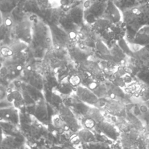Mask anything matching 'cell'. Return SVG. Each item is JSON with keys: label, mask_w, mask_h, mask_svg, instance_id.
I'll use <instances>...</instances> for the list:
<instances>
[{"label": "cell", "mask_w": 149, "mask_h": 149, "mask_svg": "<svg viewBox=\"0 0 149 149\" xmlns=\"http://www.w3.org/2000/svg\"><path fill=\"white\" fill-rule=\"evenodd\" d=\"M123 17L126 25L138 31L142 27L149 25V5L134 6L127 10Z\"/></svg>", "instance_id": "6da1fadb"}, {"label": "cell", "mask_w": 149, "mask_h": 149, "mask_svg": "<svg viewBox=\"0 0 149 149\" xmlns=\"http://www.w3.org/2000/svg\"><path fill=\"white\" fill-rule=\"evenodd\" d=\"M59 114L70 130L77 132L80 129L78 120L69 107L61 104L59 108Z\"/></svg>", "instance_id": "7a4b0ae2"}, {"label": "cell", "mask_w": 149, "mask_h": 149, "mask_svg": "<svg viewBox=\"0 0 149 149\" xmlns=\"http://www.w3.org/2000/svg\"><path fill=\"white\" fill-rule=\"evenodd\" d=\"M76 95L79 101L90 105L96 104L98 101V96L91 89L83 86H78L75 90Z\"/></svg>", "instance_id": "3957f363"}, {"label": "cell", "mask_w": 149, "mask_h": 149, "mask_svg": "<svg viewBox=\"0 0 149 149\" xmlns=\"http://www.w3.org/2000/svg\"><path fill=\"white\" fill-rule=\"evenodd\" d=\"M16 34L19 40L29 44L33 37V33L30 22L23 20L20 22L16 26Z\"/></svg>", "instance_id": "277c9868"}, {"label": "cell", "mask_w": 149, "mask_h": 149, "mask_svg": "<svg viewBox=\"0 0 149 149\" xmlns=\"http://www.w3.org/2000/svg\"><path fill=\"white\" fill-rule=\"evenodd\" d=\"M32 114L39 122L42 123H45L48 120V106L43 98H41L35 102L32 109Z\"/></svg>", "instance_id": "5b68a950"}, {"label": "cell", "mask_w": 149, "mask_h": 149, "mask_svg": "<svg viewBox=\"0 0 149 149\" xmlns=\"http://www.w3.org/2000/svg\"><path fill=\"white\" fill-rule=\"evenodd\" d=\"M1 119L14 125L19 123V109L17 108L10 106L1 108Z\"/></svg>", "instance_id": "8992f818"}, {"label": "cell", "mask_w": 149, "mask_h": 149, "mask_svg": "<svg viewBox=\"0 0 149 149\" xmlns=\"http://www.w3.org/2000/svg\"><path fill=\"white\" fill-rule=\"evenodd\" d=\"M33 36L36 42L42 47H47L51 41V38L48 36L47 29L41 24L36 26Z\"/></svg>", "instance_id": "52a82bcc"}, {"label": "cell", "mask_w": 149, "mask_h": 149, "mask_svg": "<svg viewBox=\"0 0 149 149\" xmlns=\"http://www.w3.org/2000/svg\"><path fill=\"white\" fill-rule=\"evenodd\" d=\"M98 130L103 135L112 140H116L119 137V132L117 129L111 123L102 121L97 125Z\"/></svg>", "instance_id": "ba28073f"}, {"label": "cell", "mask_w": 149, "mask_h": 149, "mask_svg": "<svg viewBox=\"0 0 149 149\" xmlns=\"http://www.w3.org/2000/svg\"><path fill=\"white\" fill-rule=\"evenodd\" d=\"M24 78L27 84L40 91L42 90L44 81L42 76L38 73L32 70H28L24 74Z\"/></svg>", "instance_id": "9c48e42d"}, {"label": "cell", "mask_w": 149, "mask_h": 149, "mask_svg": "<svg viewBox=\"0 0 149 149\" xmlns=\"http://www.w3.org/2000/svg\"><path fill=\"white\" fill-rule=\"evenodd\" d=\"M6 100L12 106L19 109L24 107L25 101L23 95L17 90H13L8 93L6 95Z\"/></svg>", "instance_id": "30bf717a"}, {"label": "cell", "mask_w": 149, "mask_h": 149, "mask_svg": "<svg viewBox=\"0 0 149 149\" xmlns=\"http://www.w3.org/2000/svg\"><path fill=\"white\" fill-rule=\"evenodd\" d=\"M108 13L109 20L112 23L117 24L121 21L122 14L119 9L112 2H109L108 5Z\"/></svg>", "instance_id": "8fae6325"}, {"label": "cell", "mask_w": 149, "mask_h": 149, "mask_svg": "<svg viewBox=\"0 0 149 149\" xmlns=\"http://www.w3.org/2000/svg\"><path fill=\"white\" fill-rule=\"evenodd\" d=\"M76 135L80 140L84 143H92L95 140L94 134L91 130H90L89 129L87 128L80 129L77 132Z\"/></svg>", "instance_id": "7c38bea8"}, {"label": "cell", "mask_w": 149, "mask_h": 149, "mask_svg": "<svg viewBox=\"0 0 149 149\" xmlns=\"http://www.w3.org/2000/svg\"><path fill=\"white\" fill-rule=\"evenodd\" d=\"M69 17L74 24L80 25L84 19V15L81 9L76 8L71 10Z\"/></svg>", "instance_id": "4fadbf2b"}, {"label": "cell", "mask_w": 149, "mask_h": 149, "mask_svg": "<svg viewBox=\"0 0 149 149\" xmlns=\"http://www.w3.org/2000/svg\"><path fill=\"white\" fill-rule=\"evenodd\" d=\"M84 115H86V117H88L94 120L97 124L104 121L103 115L98 109L94 107H88Z\"/></svg>", "instance_id": "5bb4252c"}, {"label": "cell", "mask_w": 149, "mask_h": 149, "mask_svg": "<svg viewBox=\"0 0 149 149\" xmlns=\"http://www.w3.org/2000/svg\"><path fill=\"white\" fill-rule=\"evenodd\" d=\"M71 55L76 62L79 63L84 62L87 58L86 52L83 49L77 47L73 48L71 51Z\"/></svg>", "instance_id": "9a60e30c"}, {"label": "cell", "mask_w": 149, "mask_h": 149, "mask_svg": "<svg viewBox=\"0 0 149 149\" xmlns=\"http://www.w3.org/2000/svg\"><path fill=\"white\" fill-rule=\"evenodd\" d=\"M52 126L58 130H63L66 131L69 130L68 127L66 126V123L62 119L59 114L55 115L52 116Z\"/></svg>", "instance_id": "2e32d148"}, {"label": "cell", "mask_w": 149, "mask_h": 149, "mask_svg": "<svg viewBox=\"0 0 149 149\" xmlns=\"http://www.w3.org/2000/svg\"><path fill=\"white\" fill-rule=\"evenodd\" d=\"M73 86L71 85L68 80V77H65L62 79L60 83L58 85V88L59 91L63 94H69L72 91Z\"/></svg>", "instance_id": "e0dca14e"}, {"label": "cell", "mask_w": 149, "mask_h": 149, "mask_svg": "<svg viewBox=\"0 0 149 149\" xmlns=\"http://www.w3.org/2000/svg\"><path fill=\"white\" fill-rule=\"evenodd\" d=\"M27 44H28L19 40V41L15 42L9 47H10L14 54L16 53L24 52L27 46Z\"/></svg>", "instance_id": "ac0fdd59"}, {"label": "cell", "mask_w": 149, "mask_h": 149, "mask_svg": "<svg viewBox=\"0 0 149 149\" xmlns=\"http://www.w3.org/2000/svg\"><path fill=\"white\" fill-rule=\"evenodd\" d=\"M96 47L98 51L100 53L101 55H102L104 57H107L108 59L111 58L110 50L102 41H97L96 44Z\"/></svg>", "instance_id": "d6986e66"}, {"label": "cell", "mask_w": 149, "mask_h": 149, "mask_svg": "<svg viewBox=\"0 0 149 149\" xmlns=\"http://www.w3.org/2000/svg\"><path fill=\"white\" fill-rule=\"evenodd\" d=\"M69 81L73 87H77L81 83V78L80 76L73 74L68 77Z\"/></svg>", "instance_id": "ffe728a7"}, {"label": "cell", "mask_w": 149, "mask_h": 149, "mask_svg": "<svg viewBox=\"0 0 149 149\" xmlns=\"http://www.w3.org/2000/svg\"><path fill=\"white\" fill-rule=\"evenodd\" d=\"M83 123L85 127L89 129L94 127L95 126V125H97V123H96V122L94 120H93V119L88 118V117H86V118L84 120Z\"/></svg>", "instance_id": "44dd1931"}, {"label": "cell", "mask_w": 149, "mask_h": 149, "mask_svg": "<svg viewBox=\"0 0 149 149\" xmlns=\"http://www.w3.org/2000/svg\"><path fill=\"white\" fill-rule=\"evenodd\" d=\"M1 54L6 58L12 56L13 53L9 46H4L1 48Z\"/></svg>", "instance_id": "7402d4cb"}, {"label": "cell", "mask_w": 149, "mask_h": 149, "mask_svg": "<svg viewBox=\"0 0 149 149\" xmlns=\"http://www.w3.org/2000/svg\"><path fill=\"white\" fill-rule=\"evenodd\" d=\"M50 4L52 8H56L61 6L62 0H50Z\"/></svg>", "instance_id": "603a6c76"}, {"label": "cell", "mask_w": 149, "mask_h": 149, "mask_svg": "<svg viewBox=\"0 0 149 149\" xmlns=\"http://www.w3.org/2000/svg\"><path fill=\"white\" fill-rule=\"evenodd\" d=\"M91 6V2L89 0H87L84 2V5H83V7L84 8H88L89 7H90Z\"/></svg>", "instance_id": "cb8c5ba5"}, {"label": "cell", "mask_w": 149, "mask_h": 149, "mask_svg": "<svg viewBox=\"0 0 149 149\" xmlns=\"http://www.w3.org/2000/svg\"><path fill=\"white\" fill-rule=\"evenodd\" d=\"M5 24L8 26H10L12 24V21L10 19H6L5 20Z\"/></svg>", "instance_id": "d4e9b609"}, {"label": "cell", "mask_w": 149, "mask_h": 149, "mask_svg": "<svg viewBox=\"0 0 149 149\" xmlns=\"http://www.w3.org/2000/svg\"><path fill=\"white\" fill-rule=\"evenodd\" d=\"M141 111H143V112H146V111H147V107H145V106H143V107H141Z\"/></svg>", "instance_id": "484cf974"}]
</instances>
